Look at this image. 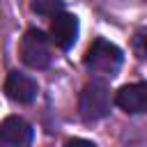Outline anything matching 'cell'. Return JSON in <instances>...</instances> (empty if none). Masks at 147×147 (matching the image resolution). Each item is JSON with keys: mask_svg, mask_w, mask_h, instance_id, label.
<instances>
[{"mask_svg": "<svg viewBox=\"0 0 147 147\" xmlns=\"http://www.w3.org/2000/svg\"><path fill=\"white\" fill-rule=\"evenodd\" d=\"M133 48L140 57H147V30H138L133 37Z\"/></svg>", "mask_w": 147, "mask_h": 147, "instance_id": "cell-9", "label": "cell"}, {"mask_svg": "<svg viewBox=\"0 0 147 147\" xmlns=\"http://www.w3.org/2000/svg\"><path fill=\"white\" fill-rule=\"evenodd\" d=\"M78 30H80V25L74 14L60 11V14L51 16V39L55 41L57 48L69 51L78 39Z\"/></svg>", "mask_w": 147, "mask_h": 147, "instance_id": "cell-5", "label": "cell"}, {"mask_svg": "<svg viewBox=\"0 0 147 147\" xmlns=\"http://www.w3.org/2000/svg\"><path fill=\"white\" fill-rule=\"evenodd\" d=\"M115 106L129 115L147 113V83H129L115 92Z\"/></svg>", "mask_w": 147, "mask_h": 147, "instance_id": "cell-7", "label": "cell"}, {"mask_svg": "<svg viewBox=\"0 0 147 147\" xmlns=\"http://www.w3.org/2000/svg\"><path fill=\"white\" fill-rule=\"evenodd\" d=\"M110 106H113L110 90H108V85L101 83V80L87 83V85L80 90V94H78V115H80V119H85V122L103 119V117L110 113Z\"/></svg>", "mask_w": 147, "mask_h": 147, "instance_id": "cell-2", "label": "cell"}, {"mask_svg": "<svg viewBox=\"0 0 147 147\" xmlns=\"http://www.w3.org/2000/svg\"><path fill=\"white\" fill-rule=\"evenodd\" d=\"M30 7L39 16H55V14L64 11V0H32Z\"/></svg>", "mask_w": 147, "mask_h": 147, "instance_id": "cell-8", "label": "cell"}, {"mask_svg": "<svg viewBox=\"0 0 147 147\" xmlns=\"http://www.w3.org/2000/svg\"><path fill=\"white\" fill-rule=\"evenodd\" d=\"M5 94L14 103H32L39 94V85L34 78L21 71H9L5 78Z\"/></svg>", "mask_w": 147, "mask_h": 147, "instance_id": "cell-6", "label": "cell"}, {"mask_svg": "<svg viewBox=\"0 0 147 147\" xmlns=\"http://www.w3.org/2000/svg\"><path fill=\"white\" fill-rule=\"evenodd\" d=\"M34 140V129L18 115H9L0 122V147H25Z\"/></svg>", "mask_w": 147, "mask_h": 147, "instance_id": "cell-4", "label": "cell"}, {"mask_svg": "<svg viewBox=\"0 0 147 147\" xmlns=\"http://www.w3.org/2000/svg\"><path fill=\"white\" fill-rule=\"evenodd\" d=\"M18 53H21V60L23 64H28L30 69H46L53 60V53H51V41L48 37L37 30V28H30L23 37H21V44H18Z\"/></svg>", "mask_w": 147, "mask_h": 147, "instance_id": "cell-3", "label": "cell"}, {"mask_svg": "<svg viewBox=\"0 0 147 147\" xmlns=\"http://www.w3.org/2000/svg\"><path fill=\"white\" fill-rule=\"evenodd\" d=\"M122 62H124V53L119 51V46H115L113 41L103 37H96L87 46L85 57H83V64L87 71L99 74V76H110V78L119 71Z\"/></svg>", "mask_w": 147, "mask_h": 147, "instance_id": "cell-1", "label": "cell"}]
</instances>
